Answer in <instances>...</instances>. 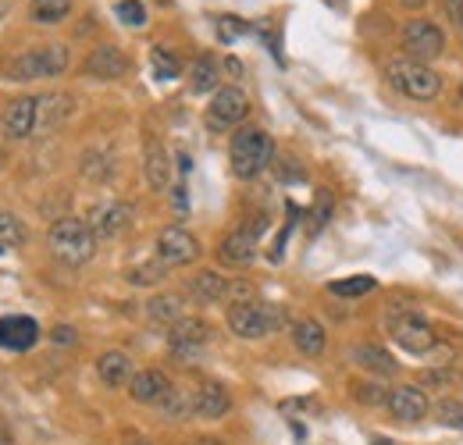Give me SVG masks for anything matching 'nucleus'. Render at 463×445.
I'll list each match as a JSON object with an SVG mask.
<instances>
[{"instance_id": "nucleus-25", "label": "nucleus", "mask_w": 463, "mask_h": 445, "mask_svg": "<svg viewBox=\"0 0 463 445\" xmlns=\"http://www.w3.org/2000/svg\"><path fill=\"white\" fill-rule=\"evenodd\" d=\"M218 79H222V71H218V61L211 54L196 57L193 61V68H189V90L193 93H218Z\"/></svg>"}, {"instance_id": "nucleus-18", "label": "nucleus", "mask_w": 463, "mask_h": 445, "mask_svg": "<svg viewBox=\"0 0 463 445\" xmlns=\"http://www.w3.org/2000/svg\"><path fill=\"white\" fill-rule=\"evenodd\" d=\"M75 111V100L68 93H43L36 97V132H51L61 121H68V114Z\"/></svg>"}, {"instance_id": "nucleus-3", "label": "nucleus", "mask_w": 463, "mask_h": 445, "mask_svg": "<svg viewBox=\"0 0 463 445\" xmlns=\"http://www.w3.org/2000/svg\"><path fill=\"white\" fill-rule=\"evenodd\" d=\"M385 75H389V86L400 90L410 100H435L439 90H442L439 71H435L431 64H424V61H413V57H396V61H389V71H385Z\"/></svg>"}, {"instance_id": "nucleus-44", "label": "nucleus", "mask_w": 463, "mask_h": 445, "mask_svg": "<svg viewBox=\"0 0 463 445\" xmlns=\"http://www.w3.org/2000/svg\"><path fill=\"white\" fill-rule=\"evenodd\" d=\"M460 97H463V86H460Z\"/></svg>"}, {"instance_id": "nucleus-40", "label": "nucleus", "mask_w": 463, "mask_h": 445, "mask_svg": "<svg viewBox=\"0 0 463 445\" xmlns=\"http://www.w3.org/2000/svg\"><path fill=\"white\" fill-rule=\"evenodd\" d=\"M400 4H403V7H420L424 0H400Z\"/></svg>"}, {"instance_id": "nucleus-6", "label": "nucleus", "mask_w": 463, "mask_h": 445, "mask_svg": "<svg viewBox=\"0 0 463 445\" xmlns=\"http://www.w3.org/2000/svg\"><path fill=\"white\" fill-rule=\"evenodd\" d=\"M389 335L406 353H428L435 346V328L428 325V317L417 310H403V307L389 310Z\"/></svg>"}, {"instance_id": "nucleus-39", "label": "nucleus", "mask_w": 463, "mask_h": 445, "mask_svg": "<svg viewBox=\"0 0 463 445\" xmlns=\"http://www.w3.org/2000/svg\"><path fill=\"white\" fill-rule=\"evenodd\" d=\"M7 11H11V0H0V18H4Z\"/></svg>"}, {"instance_id": "nucleus-15", "label": "nucleus", "mask_w": 463, "mask_h": 445, "mask_svg": "<svg viewBox=\"0 0 463 445\" xmlns=\"http://www.w3.org/2000/svg\"><path fill=\"white\" fill-rule=\"evenodd\" d=\"M389 413L396 417V421H403V424H417V421H424V413H428V395L424 389H417V385H400V389L389 395Z\"/></svg>"}, {"instance_id": "nucleus-13", "label": "nucleus", "mask_w": 463, "mask_h": 445, "mask_svg": "<svg viewBox=\"0 0 463 445\" xmlns=\"http://www.w3.org/2000/svg\"><path fill=\"white\" fill-rule=\"evenodd\" d=\"M218 257L225 268H246L257 257V228H235L222 239Z\"/></svg>"}, {"instance_id": "nucleus-23", "label": "nucleus", "mask_w": 463, "mask_h": 445, "mask_svg": "<svg viewBox=\"0 0 463 445\" xmlns=\"http://www.w3.org/2000/svg\"><path fill=\"white\" fill-rule=\"evenodd\" d=\"M292 342H296V349H299L303 356H321V353H325V328H321L317 321L303 317V321L292 325Z\"/></svg>"}, {"instance_id": "nucleus-22", "label": "nucleus", "mask_w": 463, "mask_h": 445, "mask_svg": "<svg viewBox=\"0 0 463 445\" xmlns=\"http://www.w3.org/2000/svg\"><path fill=\"white\" fill-rule=\"evenodd\" d=\"M146 182H150L157 193L168 189V182H172L168 154H165V147H161L157 139H146Z\"/></svg>"}, {"instance_id": "nucleus-16", "label": "nucleus", "mask_w": 463, "mask_h": 445, "mask_svg": "<svg viewBox=\"0 0 463 445\" xmlns=\"http://www.w3.org/2000/svg\"><path fill=\"white\" fill-rule=\"evenodd\" d=\"M168 392H172V382H168L165 371H139L128 382V395L143 406H161L168 399Z\"/></svg>"}, {"instance_id": "nucleus-28", "label": "nucleus", "mask_w": 463, "mask_h": 445, "mask_svg": "<svg viewBox=\"0 0 463 445\" xmlns=\"http://www.w3.org/2000/svg\"><path fill=\"white\" fill-rule=\"evenodd\" d=\"M161 413H165L168 421H185V417H193V413H196V392L172 389L168 399L161 402Z\"/></svg>"}, {"instance_id": "nucleus-33", "label": "nucleus", "mask_w": 463, "mask_h": 445, "mask_svg": "<svg viewBox=\"0 0 463 445\" xmlns=\"http://www.w3.org/2000/svg\"><path fill=\"white\" fill-rule=\"evenodd\" d=\"M250 33V22H242V18H235V14H222L218 18V40L222 43H232L235 36H246Z\"/></svg>"}, {"instance_id": "nucleus-4", "label": "nucleus", "mask_w": 463, "mask_h": 445, "mask_svg": "<svg viewBox=\"0 0 463 445\" xmlns=\"http://www.w3.org/2000/svg\"><path fill=\"white\" fill-rule=\"evenodd\" d=\"M286 321V314L279 307H268L260 299H239L229 307V328L239 338H264Z\"/></svg>"}, {"instance_id": "nucleus-42", "label": "nucleus", "mask_w": 463, "mask_h": 445, "mask_svg": "<svg viewBox=\"0 0 463 445\" xmlns=\"http://www.w3.org/2000/svg\"><path fill=\"white\" fill-rule=\"evenodd\" d=\"M128 445H154V442H146V439H136V442H128Z\"/></svg>"}, {"instance_id": "nucleus-8", "label": "nucleus", "mask_w": 463, "mask_h": 445, "mask_svg": "<svg viewBox=\"0 0 463 445\" xmlns=\"http://www.w3.org/2000/svg\"><path fill=\"white\" fill-rule=\"evenodd\" d=\"M246 114H250L246 93L235 90V86H225V90L214 93V100H211V108H207V128H211V132H229V128H235Z\"/></svg>"}, {"instance_id": "nucleus-2", "label": "nucleus", "mask_w": 463, "mask_h": 445, "mask_svg": "<svg viewBox=\"0 0 463 445\" xmlns=\"http://www.w3.org/2000/svg\"><path fill=\"white\" fill-rule=\"evenodd\" d=\"M271 157H275V143L264 128H239L232 136L229 161L239 178H257L264 167L271 165Z\"/></svg>"}, {"instance_id": "nucleus-24", "label": "nucleus", "mask_w": 463, "mask_h": 445, "mask_svg": "<svg viewBox=\"0 0 463 445\" xmlns=\"http://www.w3.org/2000/svg\"><path fill=\"white\" fill-rule=\"evenodd\" d=\"M189 296L200 299V303H218V299L229 296V281L218 271H200L196 279H189Z\"/></svg>"}, {"instance_id": "nucleus-5", "label": "nucleus", "mask_w": 463, "mask_h": 445, "mask_svg": "<svg viewBox=\"0 0 463 445\" xmlns=\"http://www.w3.org/2000/svg\"><path fill=\"white\" fill-rule=\"evenodd\" d=\"M68 47L51 43V47H36V51H25L7 64V75L14 82H33V79H54L68 68Z\"/></svg>"}, {"instance_id": "nucleus-41", "label": "nucleus", "mask_w": 463, "mask_h": 445, "mask_svg": "<svg viewBox=\"0 0 463 445\" xmlns=\"http://www.w3.org/2000/svg\"><path fill=\"white\" fill-rule=\"evenodd\" d=\"M196 445H222V442H211V439H200Z\"/></svg>"}, {"instance_id": "nucleus-1", "label": "nucleus", "mask_w": 463, "mask_h": 445, "mask_svg": "<svg viewBox=\"0 0 463 445\" xmlns=\"http://www.w3.org/2000/svg\"><path fill=\"white\" fill-rule=\"evenodd\" d=\"M47 242H51V253L58 257L61 264H68V268H79V264L93 260V253H97V232L82 218H61V222H54Z\"/></svg>"}, {"instance_id": "nucleus-9", "label": "nucleus", "mask_w": 463, "mask_h": 445, "mask_svg": "<svg viewBox=\"0 0 463 445\" xmlns=\"http://www.w3.org/2000/svg\"><path fill=\"white\" fill-rule=\"evenodd\" d=\"M200 257V239L182 228V224H172L157 235V260L168 264V268H182V264H193Z\"/></svg>"}, {"instance_id": "nucleus-14", "label": "nucleus", "mask_w": 463, "mask_h": 445, "mask_svg": "<svg viewBox=\"0 0 463 445\" xmlns=\"http://www.w3.org/2000/svg\"><path fill=\"white\" fill-rule=\"evenodd\" d=\"M128 224H132V207L128 204H118V200L97 204L93 214H90V228L97 232V239H115Z\"/></svg>"}, {"instance_id": "nucleus-7", "label": "nucleus", "mask_w": 463, "mask_h": 445, "mask_svg": "<svg viewBox=\"0 0 463 445\" xmlns=\"http://www.w3.org/2000/svg\"><path fill=\"white\" fill-rule=\"evenodd\" d=\"M403 51L406 57H413V61H431V57H439L446 51V33L435 25V22H428V18H417V22H406L403 29Z\"/></svg>"}, {"instance_id": "nucleus-26", "label": "nucleus", "mask_w": 463, "mask_h": 445, "mask_svg": "<svg viewBox=\"0 0 463 445\" xmlns=\"http://www.w3.org/2000/svg\"><path fill=\"white\" fill-rule=\"evenodd\" d=\"M146 317H150L154 325H168V328H172L175 321L185 317V314H182V296H175V292L154 296V299L146 303Z\"/></svg>"}, {"instance_id": "nucleus-27", "label": "nucleus", "mask_w": 463, "mask_h": 445, "mask_svg": "<svg viewBox=\"0 0 463 445\" xmlns=\"http://www.w3.org/2000/svg\"><path fill=\"white\" fill-rule=\"evenodd\" d=\"M71 4L75 0H33L29 4V18L36 25H58L71 14Z\"/></svg>"}, {"instance_id": "nucleus-43", "label": "nucleus", "mask_w": 463, "mask_h": 445, "mask_svg": "<svg viewBox=\"0 0 463 445\" xmlns=\"http://www.w3.org/2000/svg\"><path fill=\"white\" fill-rule=\"evenodd\" d=\"M157 4H172V0H157Z\"/></svg>"}, {"instance_id": "nucleus-21", "label": "nucleus", "mask_w": 463, "mask_h": 445, "mask_svg": "<svg viewBox=\"0 0 463 445\" xmlns=\"http://www.w3.org/2000/svg\"><path fill=\"white\" fill-rule=\"evenodd\" d=\"M232 410V399L229 392L222 389V385H203V389L196 392V417H207V421H218V417H225Z\"/></svg>"}, {"instance_id": "nucleus-35", "label": "nucleus", "mask_w": 463, "mask_h": 445, "mask_svg": "<svg viewBox=\"0 0 463 445\" xmlns=\"http://www.w3.org/2000/svg\"><path fill=\"white\" fill-rule=\"evenodd\" d=\"M165 268H168V264H161V260H157V264H139V268L128 271V281H132V285H157V281L165 279Z\"/></svg>"}, {"instance_id": "nucleus-32", "label": "nucleus", "mask_w": 463, "mask_h": 445, "mask_svg": "<svg viewBox=\"0 0 463 445\" xmlns=\"http://www.w3.org/2000/svg\"><path fill=\"white\" fill-rule=\"evenodd\" d=\"M115 14L125 25H132V29H143V25H146V7H143L139 0H118Z\"/></svg>"}, {"instance_id": "nucleus-12", "label": "nucleus", "mask_w": 463, "mask_h": 445, "mask_svg": "<svg viewBox=\"0 0 463 445\" xmlns=\"http://www.w3.org/2000/svg\"><path fill=\"white\" fill-rule=\"evenodd\" d=\"M40 342V325L25 314H7L0 317V346L11 353H25Z\"/></svg>"}, {"instance_id": "nucleus-10", "label": "nucleus", "mask_w": 463, "mask_h": 445, "mask_svg": "<svg viewBox=\"0 0 463 445\" xmlns=\"http://www.w3.org/2000/svg\"><path fill=\"white\" fill-rule=\"evenodd\" d=\"M211 325L203 317H182L168 328V346L175 356H196L211 342Z\"/></svg>"}, {"instance_id": "nucleus-20", "label": "nucleus", "mask_w": 463, "mask_h": 445, "mask_svg": "<svg viewBox=\"0 0 463 445\" xmlns=\"http://www.w3.org/2000/svg\"><path fill=\"white\" fill-rule=\"evenodd\" d=\"M349 356H353V364H360L364 371H371V374H378V378H392V374L400 371V364H396L382 346H356Z\"/></svg>"}, {"instance_id": "nucleus-38", "label": "nucleus", "mask_w": 463, "mask_h": 445, "mask_svg": "<svg viewBox=\"0 0 463 445\" xmlns=\"http://www.w3.org/2000/svg\"><path fill=\"white\" fill-rule=\"evenodd\" d=\"M51 338H54L58 346H71V342H75V328H64V325H61V328H54Z\"/></svg>"}, {"instance_id": "nucleus-30", "label": "nucleus", "mask_w": 463, "mask_h": 445, "mask_svg": "<svg viewBox=\"0 0 463 445\" xmlns=\"http://www.w3.org/2000/svg\"><path fill=\"white\" fill-rule=\"evenodd\" d=\"M25 242V224L18 222L14 214L0 211V253L11 250V246H22Z\"/></svg>"}, {"instance_id": "nucleus-11", "label": "nucleus", "mask_w": 463, "mask_h": 445, "mask_svg": "<svg viewBox=\"0 0 463 445\" xmlns=\"http://www.w3.org/2000/svg\"><path fill=\"white\" fill-rule=\"evenodd\" d=\"M0 128L7 139H29L36 132V97H18L0 114Z\"/></svg>"}, {"instance_id": "nucleus-37", "label": "nucleus", "mask_w": 463, "mask_h": 445, "mask_svg": "<svg viewBox=\"0 0 463 445\" xmlns=\"http://www.w3.org/2000/svg\"><path fill=\"white\" fill-rule=\"evenodd\" d=\"M382 389H374V385H360L356 389V399H364V402H389V395H378Z\"/></svg>"}, {"instance_id": "nucleus-29", "label": "nucleus", "mask_w": 463, "mask_h": 445, "mask_svg": "<svg viewBox=\"0 0 463 445\" xmlns=\"http://www.w3.org/2000/svg\"><path fill=\"white\" fill-rule=\"evenodd\" d=\"M371 289H374V279H371V275H353V279L332 281V285H328V292H332V296H339V299H356V296H367Z\"/></svg>"}, {"instance_id": "nucleus-31", "label": "nucleus", "mask_w": 463, "mask_h": 445, "mask_svg": "<svg viewBox=\"0 0 463 445\" xmlns=\"http://www.w3.org/2000/svg\"><path fill=\"white\" fill-rule=\"evenodd\" d=\"M150 64H154V75L161 79V82H168V79H175L178 71H182V64L172 57V51H165V47H154L150 51Z\"/></svg>"}, {"instance_id": "nucleus-17", "label": "nucleus", "mask_w": 463, "mask_h": 445, "mask_svg": "<svg viewBox=\"0 0 463 445\" xmlns=\"http://www.w3.org/2000/svg\"><path fill=\"white\" fill-rule=\"evenodd\" d=\"M82 68H86V75H90V79L115 82V79H121V75L128 71V57L121 54L118 47L108 43V47H97L93 54L86 57V64H82Z\"/></svg>"}, {"instance_id": "nucleus-36", "label": "nucleus", "mask_w": 463, "mask_h": 445, "mask_svg": "<svg viewBox=\"0 0 463 445\" xmlns=\"http://www.w3.org/2000/svg\"><path fill=\"white\" fill-rule=\"evenodd\" d=\"M442 4H446V14H449L453 29L463 33V0H442Z\"/></svg>"}, {"instance_id": "nucleus-19", "label": "nucleus", "mask_w": 463, "mask_h": 445, "mask_svg": "<svg viewBox=\"0 0 463 445\" xmlns=\"http://www.w3.org/2000/svg\"><path fill=\"white\" fill-rule=\"evenodd\" d=\"M97 374H100V382L108 385V389H121V385H128L132 382V360L125 356V353H104L100 360H97Z\"/></svg>"}, {"instance_id": "nucleus-34", "label": "nucleus", "mask_w": 463, "mask_h": 445, "mask_svg": "<svg viewBox=\"0 0 463 445\" xmlns=\"http://www.w3.org/2000/svg\"><path fill=\"white\" fill-rule=\"evenodd\" d=\"M435 413H439V421H442L446 428L463 431V402H457V399H442V402L435 406Z\"/></svg>"}]
</instances>
